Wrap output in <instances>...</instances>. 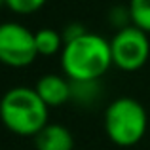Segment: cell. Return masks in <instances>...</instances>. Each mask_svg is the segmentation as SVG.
<instances>
[{
	"label": "cell",
	"instance_id": "obj_10",
	"mask_svg": "<svg viewBox=\"0 0 150 150\" xmlns=\"http://www.w3.org/2000/svg\"><path fill=\"white\" fill-rule=\"evenodd\" d=\"M48 0H6V8L17 15H30L44 8Z\"/></svg>",
	"mask_w": 150,
	"mask_h": 150
},
{
	"label": "cell",
	"instance_id": "obj_9",
	"mask_svg": "<svg viewBox=\"0 0 150 150\" xmlns=\"http://www.w3.org/2000/svg\"><path fill=\"white\" fill-rule=\"evenodd\" d=\"M131 25L150 34V0H129L127 4Z\"/></svg>",
	"mask_w": 150,
	"mask_h": 150
},
{
	"label": "cell",
	"instance_id": "obj_1",
	"mask_svg": "<svg viewBox=\"0 0 150 150\" xmlns=\"http://www.w3.org/2000/svg\"><path fill=\"white\" fill-rule=\"evenodd\" d=\"M110 67H114L110 42L101 34L88 30L63 46L61 69L70 82H99Z\"/></svg>",
	"mask_w": 150,
	"mask_h": 150
},
{
	"label": "cell",
	"instance_id": "obj_4",
	"mask_svg": "<svg viewBox=\"0 0 150 150\" xmlns=\"http://www.w3.org/2000/svg\"><path fill=\"white\" fill-rule=\"evenodd\" d=\"M112 65L124 72H135L146 65L150 57V40L144 30L135 25L116 30L110 40Z\"/></svg>",
	"mask_w": 150,
	"mask_h": 150
},
{
	"label": "cell",
	"instance_id": "obj_11",
	"mask_svg": "<svg viewBox=\"0 0 150 150\" xmlns=\"http://www.w3.org/2000/svg\"><path fill=\"white\" fill-rule=\"evenodd\" d=\"M88 30H86V27L82 25V23H70V25H67L65 29H63V40H65V44L67 42H70V40H74V38H78V36H82V34H86Z\"/></svg>",
	"mask_w": 150,
	"mask_h": 150
},
{
	"label": "cell",
	"instance_id": "obj_7",
	"mask_svg": "<svg viewBox=\"0 0 150 150\" xmlns=\"http://www.w3.org/2000/svg\"><path fill=\"white\" fill-rule=\"evenodd\" d=\"M34 146L36 150H72L74 137L65 125L48 124L34 135Z\"/></svg>",
	"mask_w": 150,
	"mask_h": 150
},
{
	"label": "cell",
	"instance_id": "obj_2",
	"mask_svg": "<svg viewBox=\"0 0 150 150\" xmlns=\"http://www.w3.org/2000/svg\"><path fill=\"white\" fill-rule=\"evenodd\" d=\"M0 120L19 137H34L50 124V106L34 88L15 86L0 99Z\"/></svg>",
	"mask_w": 150,
	"mask_h": 150
},
{
	"label": "cell",
	"instance_id": "obj_12",
	"mask_svg": "<svg viewBox=\"0 0 150 150\" xmlns=\"http://www.w3.org/2000/svg\"><path fill=\"white\" fill-rule=\"evenodd\" d=\"M2 6H6V0H0V8Z\"/></svg>",
	"mask_w": 150,
	"mask_h": 150
},
{
	"label": "cell",
	"instance_id": "obj_6",
	"mask_svg": "<svg viewBox=\"0 0 150 150\" xmlns=\"http://www.w3.org/2000/svg\"><path fill=\"white\" fill-rule=\"evenodd\" d=\"M40 99L50 106H61L72 99V82L61 74H44L34 86Z\"/></svg>",
	"mask_w": 150,
	"mask_h": 150
},
{
	"label": "cell",
	"instance_id": "obj_8",
	"mask_svg": "<svg viewBox=\"0 0 150 150\" xmlns=\"http://www.w3.org/2000/svg\"><path fill=\"white\" fill-rule=\"evenodd\" d=\"M34 42H36V51L38 57H51L55 53H61L65 40H63V34L55 29L44 27V29H38L34 33Z\"/></svg>",
	"mask_w": 150,
	"mask_h": 150
},
{
	"label": "cell",
	"instance_id": "obj_5",
	"mask_svg": "<svg viewBox=\"0 0 150 150\" xmlns=\"http://www.w3.org/2000/svg\"><path fill=\"white\" fill-rule=\"evenodd\" d=\"M38 57L34 33L15 21L0 23V63L11 69H25Z\"/></svg>",
	"mask_w": 150,
	"mask_h": 150
},
{
	"label": "cell",
	"instance_id": "obj_3",
	"mask_svg": "<svg viewBox=\"0 0 150 150\" xmlns=\"http://www.w3.org/2000/svg\"><path fill=\"white\" fill-rule=\"evenodd\" d=\"M148 127L144 106L133 97H118L105 110V133L116 146H135Z\"/></svg>",
	"mask_w": 150,
	"mask_h": 150
}]
</instances>
